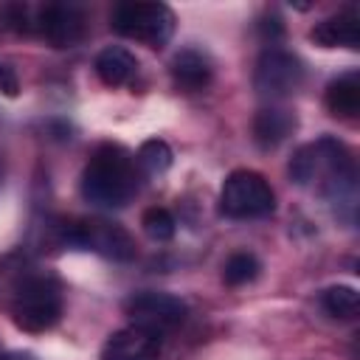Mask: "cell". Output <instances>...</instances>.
Here are the masks:
<instances>
[{"label": "cell", "instance_id": "obj_10", "mask_svg": "<svg viewBox=\"0 0 360 360\" xmlns=\"http://www.w3.org/2000/svg\"><path fill=\"white\" fill-rule=\"evenodd\" d=\"M169 73H172V82H174L177 90H183V93H200L214 79V62L200 48H183V51H177L172 56Z\"/></svg>", "mask_w": 360, "mask_h": 360}, {"label": "cell", "instance_id": "obj_1", "mask_svg": "<svg viewBox=\"0 0 360 360\" xmlns=\"http://www.w3.org/2000/svg\"><path fill=\"white\" fill-rule=\"evenodd\" d=\"M141 183V169L135 155L121 143H101L93 149L90 160L82 169L79 191L84 202L96 208H124Z\"/></svg>", "mask_w": 360, "mask_h": 360}, {"label": "cell", "instance_id": "obj_12", "mask_svg": "<svg viewBox=\"0 0 360 360\" xmlns=\"http://www.w3.org/2000/svg\"><path fill=\"white\" fill-rule=\"evenodd\" d=\"M298 127V118L292 110L287 107H262L256 115H253V124H250V132H253V141L259 149H276L281 146Z\"/></svg>", "mask_w": 360, "mask_h": 360}, {"label": "cell", "instance_id": "obj_4", "mask_svg": "<svg viewBox=\"0 0 360 360\" xmlns=\"http://www.w3.org/2000/svg\"><path fill=\"white\" fill-rule=\"evenodd\" d=\"M59 231H62V239L68 245H76L82 250H93V253L112 259V262H132L138 253L132 233L121 222H112L104 217L70 219V222H62Z\"/></svg>", "mask_w": 360, "mask_h": 360}, {"label": "cell", "instance_id": "obj_20", "mask_svg": "<svg viewBox=\"0 0 360 360\" xmlns=\"http://www.w3.org/2000/svg\"><path fill=\"white\" fill-rule=\"evenodd\" d=\"M0 93H3V96H8V98H14V96L20 93L17 73H14V68H8L6 62H0Z\"/></svg>", "mask_w": 360, "mask_h": 360}, {"label": "cell", "instance_id": "obj_9", "mask_svg": "<svg viewBox=\"0 0 360 360\" xmlns=\"http://www.w3.org/2000/svg\"><path fill=\"white\" fill-rule=\"evenodd\" d=\"M158 354H160V335L129 323L104 340L98 360H158Z\"/></svg>", "mask_w": 360, "mask_h": 360}, {"label": "cell", "instance_id": "obj_16", "mask_svg": "<svg viewBox=\"0 0 360 360\" xmlns=\"http://www.w3.org/2000/svg\"><path fill=\"white\" fill-rule=\"evenodd\" d=\"M259 270H262V262L256 259V253L250 250H236L225 259L222 264V278L225 284L231 287H242V284H250L259 278Z\"/></svg>", "mask_w": 360, "mask_h": 360}, {"label": "cell", "instance_id": "obj_14", "mask_svg": "<svg viewBox=\"0 0 360 360\" xmlns=\"http://www.w3.org/2000/svg\"><path fill=\"white\" fill-rule=\"evenodd\" d=\"M323 104H326L329 115H335V118H343V121L357 118V112H360V73L346 70L338 79H332L326 84Z\"/></svg>", "mask_w": 360, "mask_h": 360}, {"label": "cell", "instance_id": "obj_21", "mask_svg": "<svg viewBox=\"0 0 360 360\" xmlns=\"http://www.w3.org/2000/svg\"><path fill=\"white\" fill-rule=\"evenodd\" d=\"M259 31H262L264 37H270V42H273L276 37H281V34H284V25H281V20H278V17H270V20L259 22Z\"/></svg>", "mask_w": 360, "mask_h": 360}, {"label": "cell", "instance_id": "obj_18", "mask_svg": "<svg viewBox=\"0 0 360 360\" xmlns=\"http://www.w3.org/2000/svg\"><path fill=\"white\" fill-rule=\"evenodd\" d=\"M141 228H143V233H146L149 239H155V242H169V239L174 236V231H177V222H174V217H172L166 208L152 205V208L143 211Z\"/></svg>", "mask_w": 360, "mask_h": 360}, {"label": "cell", "instance_id": "obj_7", "mask_svg": "<svg viewBox=\"0 0 360 360\" xmlns=\"http://www.w3.org/2000/svg\"><path fill=\"white\" fill-rule=\"evenodd\" d=\"M124 315L129 318L132 326L163 335V332H169V329H174L186 321L188 307H186V301H180L172 292L141 290V292H132L124 301Z\"/></svg>", "mask_w": 360, "mask_h": 360}, {"label": "cell", "instance_id": "obj_8", "mask_svg": "<svg viewBox=\"0 0 360 360\" xmlns=\"http://www.w3.org/2000/svg\"><path fill=\"white\" fill-rule=\"evenodd\" d=\"M37 34L51 48H73L84 37V8L76 3H48L37 11Z\"/></svg>", "mask_w": 360, "mask_h": 360}, {"label": "cell", "instance_id": "obj_22", "mask_svg": "<svg viewBox=\"0 0 360 360\" xmlns=\"http://www.w3.org/2000/svg\"><path fill=\"white\" fill-rule=\"evenodd\" d=\"M0 360H37V354H31V352H6V354H0Z\"/></svg>", "mask_w": 360, "mask_h": 360}, {"label": "cell", "instance_id": "obj_3", "mask_svg": "<svg viewBox=\"0 0 360 360\" xmlns=\"http://www.w3.org/2000/svg\"><path fill=\"white\" fill-rule=\"evenodd\" d=\"M174 11L166 3H138L124 0L110 14V28L118 37L135 39L146 48H163L174 34Z\"/></svg>", "mask_w": 360, "mask_h": 360}, {"label": "cell", "instance_id": "obj_23", "mask_svg": "<svg viewBox=\"0 0 360 360\" xmlns=\"http://www.w3.org/2000/svg\"><path fill=\"white\" fill-rule=\"evenodd\" d=\"M3 177H6V158H3V149H0V186H3Z\"/></svg>", "mask_w": 360, "mask_h": 360}, {"label": "cell", "instance_id": "obj_5", "mask_svg": "<svg viewBox=\"0 0 360 360\" xmlns=\"http://www.w3.org/2000/svg\"><path fill=\"white\" fill-rule=\"evenodd\" d=\"M276 211V191L264 174L236 169L225 177L219 191V214L228 219H262Z\"/></svg>", "mask_w": 360, "mask_h": 360}, {"label": "cell", "instance_id": "obj_2", "mask_svg": "<svg viewBox=\"0 0 360 360\" xmlns=\"http://www.w3.org/2000/svg\"><path fill=\"white\" fill-rule=\"evenodd\" d=\"M62 307V284L51 273H28L14 287L11 321L17 323V329L39 335L59 323Z\"/></svg>", "mask_w": 360, "mask_h": 360}, {"label": "cell", "instance_id": "obj_6", "mask_svg": "<svg viewBox=\"0 0 360 360\" xmlns=\"http://www.w3.org/2000/svg\"><path fill=\"white\" fill-rule=\"evenodd\" d=\"M304 62L284 48H264L256 59L253 68V90L267 98V101H278V98H290L292 93L301 90L304 84Z\"/></svg>", "mask_w": 360, "mask_h": 360}, {"label": "cell", "instance_id": "obj_15", "mask_svg": "<svg viewBox=\"0 0 360 360\" xmlns=\"http://www.w3.org/2000/svg\"><path fill=\"white\" fill-rule=\"evenodd\" d=\"M321 307L335 318V321H352L357 318L360 309V295L349 284H332L321 292Z\"/></svg>", "mask_w": 360, "mask_h": 360}, {"label": "cell", "instance_id": "obj_17", "mask_svg": "<svg viewBox=\"0 0 360 360\" xmlns=\"http://www.w3.org/2000/svg\"><path fill=\"white\" fill-rule=\"evenodd\" d=\"M135 160H138V169H141V172H146V174H163V172L172 166L174 155H172V146H169L166 141L149 138V141H143V143L138 146Z\"/></svg>", "mask_w": 360, "mask_h": 360}, {"label": "cell", "instance_id": "obj_19", "mask_svg": "<svg viewBox=\"0 0 360 360\" xmlns=\"http://www.w3.org/2000/svg\"><path fill=\"white\" fill-rule=\"evenodd\" d=\"M290 177L298 183V186H309L315 180V172H318V155H315V143H304L292 152L290 158Z\"/></svg>", "mask_w": 360, "mask_h": 360}, {"label": "cell", "instance_id": "obj_13", "mask_svg": "<svg viewBox=\"0 0 360 360\" xmlns=\"http://www.w3.org/2000/svg\"><path fill=\"white\" fill-rule=\"evenodd\" d=\"M96 76L107 84V87H124L132 82V76L138 73V59L129 48L124 45H107L96 53Z\"/></svg>", "mask_w": 360, "mask_h": 360}, {"label": "cell", "instance_id": "obj_11", "mask_svg": "<svg viewBox=\"0 0 360 360\" xmlns=\"http://www.w3.org/2000/svg\"><path fill=\"white\" fill-rule=\"evenodd\" d=\"M309 39L321 48H360V17L357 8H343L332 17H323L321 22L312 25Z\"/></svg>", "mask_w": 360, "mask_h": 360}]
</instances>
